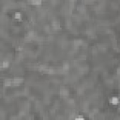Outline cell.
<instances>
[{"label":"cell","instance_id":"6da1fadb","mask_svg":"<svg viewBox=\"0 0 120 120\" xmlns=\"http://www.w3.org/2000/svg\"><path fill=\"white\" fill-rule=\"evenodd\" d=\"M9 67V61L8 60H3L1 61V68H8Z\"/></svg>","mask_w":120,"mask_h":120},{"label":"cell","instance_id":"7a4b0ae2","mask_svg":"<svg viewBox=\"0 0 120 120\" xmlns=\"http://www.w3.org/2000/svg\"><path fill=\"white\" fill-rule=\"evenodd\" d=\"M74 120H84V118H83L82 115H78V116H76V117L74 118Z\"/></svg>","mask_w":120,"mask_h":120}]
</instances>
